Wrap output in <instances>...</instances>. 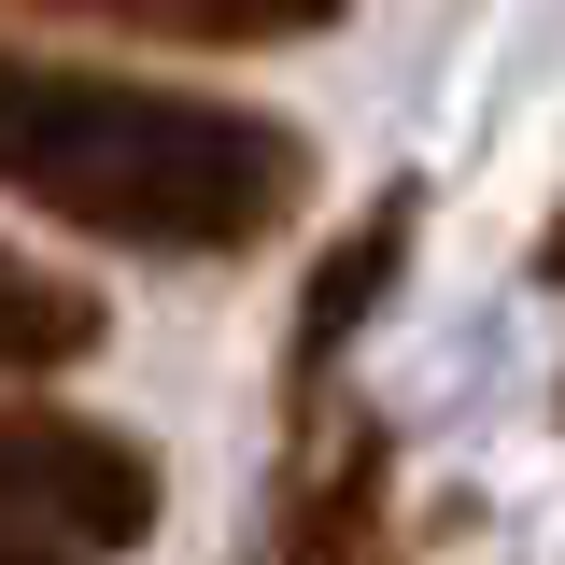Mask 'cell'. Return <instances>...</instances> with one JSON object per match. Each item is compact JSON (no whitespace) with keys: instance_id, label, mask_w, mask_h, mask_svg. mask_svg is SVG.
I'll list each match as a JSON object with an SVG mask.
<instances>
[{"instance_id":"cell-8","label":"cell","mask_w":565,"mask_h":565,"mask_svg":"<svg viewBox=\"0 0 565 565\" xmlns=\"http://www.w3.org/2000/svg\"><path fill=\"white\" fill-rule=\"evenodd\" d=\"M0 565H71V552H29V537H0Z\"/></svg>"},{"instance_id":"cell-1","label":"cell","mask_w":565,"mask_h":565,"mask_svg":"<svg viewBox=\"0 0 565 565\" xmlns=\"http://www.w3.org/2000/svg\"><path fill=\"white\" fill-rule=\"evenodd\" d=\"M0 199L57 212L114 255L241 269L311 212V128L255 114V99H199V85L0 43Z\"/></svg>"},{"instance_id":"cell-3","label":"cell","mask_w":565,"mask_h":565,"mask_svg":"<svg viewBox=\"0 0 565 565\" xmlns=\"http://www.w3.org/2000/svg\"><path fill=\"white\" fill-rule=\"evenodd\" d=\"M255 565H411V537H396V424L367 396L282 411V481H269Z\"/></svg>"},{"instance_id":"cell-5","label":"cell","mask_w":565,"mask_h":565,"mask_svg":"<svg viewBox=\"0 0 565 565\" xmlns=\"http://www.w3.org/2000/svg\"><path fill=\"white\" fill-rule=\"evenodd\" d=\"M0 14H71V29L184 43V57H269V43H326L353 0H0Z\"/></svg>"},{"instance_id":"cell-4","label":"cell","mask_w":565,"mask_h":565,"mask_svg":"<svg viewBox=\"0 0 565 565\" xmlns=\"http://www.w3.org/2000/svg\"><path fill=\"white\" fill-rule=\"evenodd\" d=\"M411 241H424V184L396 170V184L311 255V282H297V326H282V411H326V396H340V353L367 340L382 297L411 282Z\"/></svg>"},{"instance_id":"cell-7","label":"cell","mask_w":565,"mask_h":565,"mask_svg":"<svg viewBox=\"0 0 565 565\" xmlns=\"http://www.w3.org/2000/svg\"><path fill=\"white\" fill-rule=\"evenodd\" d=\"M537 282H565V199H552V226H537V255H523Z\"/></svg>"},{"instance_id":"cell-6","label":"cell","mask_w":565,"mask_h":565,"mask_svg":"<svg viewBox=\"0 0 565 565\" xmlns=\"http://www.w3.org/2000/svg\"><path fill=\"white\" fill-rule=\"evenodd\" d=\"M99 340H114L99 282H71L57 255H29V241H0V382H57V367H85Z\"/></svg>"},{"instance_id":"cell-9","label":"cell","mask_w":565,"mask_h":565,"mask_svg":"<svg viewBox=\"0 0 565 565\" xmlns=\"http://www.w3.org/2000/svg\"><path fill=\"white\" fill-rule=\"evenodd\" d=\"M552 411H565V396H552Z\"/></svg>"},{"instance_id":"cell-2","label":"cell","mask_w":565,"mask_h":565,"mask_svg":"<svg viewBox=\"0 0 565 565\" xmlns=\"http://www.w3.org/2000/svg\"><path fill=\"white\" fill-rule=\"evenodd\" d=\"M170 523V481L128 424H85L57 396H14L0 382V537L29 552H71V565H114Z\"/></svg>"}]
</instances>
